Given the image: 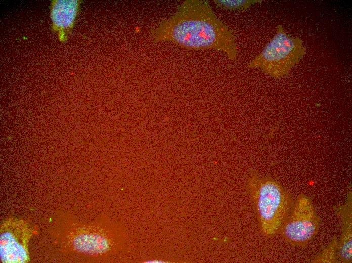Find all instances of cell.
Here are the masks:
<instances>
[{
  "label": "cell",
  "mask_w": 352,
  "mask_h": 263,
  "mask_svg": "<svg viewBox=\"0 0 352 263\" xmlns=\"http://www.w3.org/2000/svg\"><path fill=\"white\" fill-rule=\"evenodd\" d=\"M306 53V47L299 37L289 36L281 25L262 51L247 64L258 68L271 77L279 79L288 75Z\"/></svg>",
  "instance_id": "3"
},
{
  "label": "cell",
  "mask_w": 352,
  "mask_h": 263,
  "mask_svg": "<svg viewBox=\"0 0 352 263\" xmlns=\"http://www.w3.org/2000/svg\"><path fill=\"white\" fill-rule=\"evenodd\" d=\"M248 189L258 213L261 229L268 236L279 232L290 208V196L277 181L252 173Z\"/></svg>",
  "instance_id": "2"
},
{
  "label": "cell",
  "mask_w": 352,
  "mask_h": 263,
  "mask_svg": "<svg viewBox=\"0 0 352 263\" xmlns=\"http://www.w3.org/2000/svg\"><path fill=\"white\" fill-rule=\"evenodd\" d=\"M338 240L334 236L329 244L317 255L310 260L315 263H335L338 260Z\"/></svg>",
  "instance_id": "9"
},
{
  "label": "cell",
  "mask_w": 352,
  "mask_h": 263,
  "mask_svg": "<svg viewBox=\"0 0 352 263\" xmlns=\"http://www.w3.org/2000/svg\"><path fill=\"white\" fill-rule=\"evenodd\" d=\"M155 41H169L189 49H214L231 61L238 55L234 30L215 14L208 1L186 0L151 30Z\"/></svg>",
  "instance_id": "1"
},
{
  "label": "cell",
  "mask_w": 352,
  "mask_h": 263,
  "mask_svg": "<svg viewBox=\"0 0 352 263\" xmlns=\"http://www.w3.org/2000/svg\"><path fill=\"white\" fill-rule=\"evenodd\" d=\"M31 228L23 221L9 219L1 226V259L3 262H26L29 260L27 243Z\"/></svg>",
  "instance_id": "5"
},
{
  "label": "cell",
  "mask_w": 352,
  "mask_h": 263,
  "mask_svg": "<svg viewBox=\"0 0 352 263\" xmlns=\"http://www.w3.org/2000/svg\"><path fill=\"white\" fill-rule=\"evenodd\" d=\"M351 193L349 190L343 204L336 205L334 210L340 217L341 234L338 241V260L349 263L352 260V207Z\"/></svg>",
  "instance_id": "7"
},
{
  "label": "cell",
  "mask_w": 352,
  "mask_h": 263,
  "mask_svg": "<svg viewBox=\"0 0 352 263\" xmlns=\"http://www.w3.org/2000/svg\"><path fill=\"white\" fill-rule=\"evenodd\" d=\"M220 8L230 11H244L255 4L261 3V0H214Z\"/></svg>",
  "instance_id": "10"
},
{
  "label": "cell",
  "mask_w": 352,
  "mask_h": 263,
  "mask_svg": "<svg viewBox=\"0 0 352 263\" xmlns=\"http://www.w3.org/2000/svg\"><path fill=\"white\" fill-rule=\"evenodd\" d=\"M79 1H54L52 3L51 18L53 29L58 32L60 39L72 28L80 6Z\"/></svg>",
  "instance_id": "8"
},
{
  "label": "cell",
  "mask_w": 352,
  "mask_h": 263,
  "mask_svg": "<svg viewBox=\"0 0 352 263\" xmlns=\"http://www.w3.org/2000/svg\"><path fill=\"white\" fill-rule=\"evenodd\" d=\"M320 219L309 198L300 195L281 228L284 239L294 246L304 247L317 233Z\"/></svg>",
  "instance_id": "4"
},
{
  "label": "cell",
  "mask_w": 352,
  "mask_h": 263,
  "mask_svg": "<svg viewBox=\"0 0 352 263\" xmlns=\"http://www.w3.org/2000/svg\"><path fill=\"white\" fill-rule=\"evenodd\" d=\"M73 248L80 253L100 256L120 248L122 239L106 229L95 226L79 227L72 233Z\"/></svg>",
  "instance_id": "6"
}]
</instances>
